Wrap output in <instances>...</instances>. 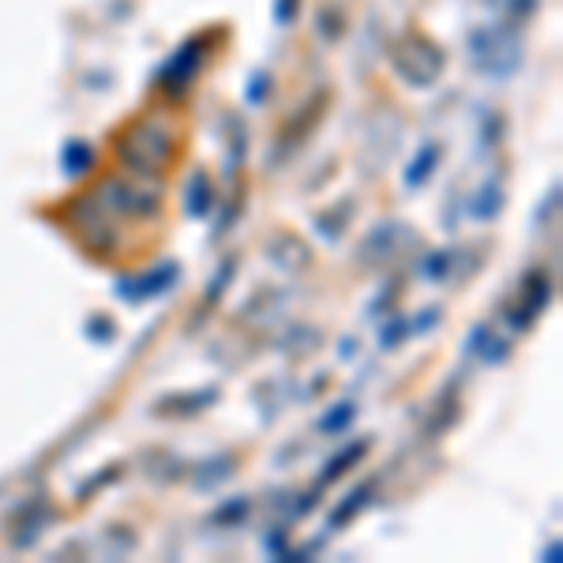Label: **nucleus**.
Returning <instances> with one entry per match:
<instances>
[{"label": "nucleus", "instance_id": "nucleus-4", "mask_svg": "<svg viewBox=\"0 0 563 563\" xmlns=\"http://www.w3.org/2000/svg\"><path fill=\"white\" fill-rule=\"evenodd\" d=\"M294 4H297V0H286V4H282V23H289V20H294Z\"/></svg>", "mask_w": 563, "mask_h": 563}, {"label": "nucleus", "instance_id": "nucleus-3", "mask_svg": "<svg viewBox=\"0 0 563 563\" xmlns=\"http://www.w3.org/2000/svg\"><path fill=\"white\" fill-rule=\"evenodd\" d=\"M65 166H76V169H71V174H87V166H90V151H87V147H76V143H71V147L65 151Z\"/></svg>", "mask_w": 563, "mask_h": 563}, {"label": "nucleus", "instance_id": "nucleus-1", "mask_svg": "<svg viewBox=\"0 0 563 563\" xmlns=\"http://www.w3.org/2000/svg\"><path fill=\"white\" fill-rule=\"evenodd\" d=\"M121 151L132 166H140L143 174H154V169L166 166L169 154H174V132L158 121H143L140 129H132V135L124 140Z\"/></svg>", "mask_w": 563, "mask_h": 563}, {"label": "nucleus", "instance_id": "nucleus-2", "mask_svg": "<svg viewBox=\"0 0 563 563\" xmlns=\"http://www.w3.org/2000/svg\"><path fill=\"white\" fill-rule=\"evenodd\" d=\"M199 60H203V49H199V42H188L180 45V53L166 65L162 71V87L169 90V95H180L188 84H192V76L199 71Z\"/></svg>", "mask_w": 563, "mask_h": 563}]
</instances>
